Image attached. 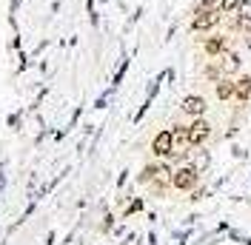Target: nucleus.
<instances>
[{
    "label": "nucleus",
    "instance_id": "1",
    "mask_svg": "<svg viewBox=\"0 0 251 245\" xmlns=\"http://www.w3.org/2000/svg\"><path fill=\"white\" fill-rule=\"evenodd\" d=\"M200 183V169L197 166H180L177 171H172V185L177 191H194Z\"/></svg>",
    "mask_w": 251,
    "mask_h": 245
},
{
    "label": "nucleus",
    "instance_id": "2",
    "mask_svg": "<svg viewBox=\"0 0 251 245\" xmlns=\"http://www.w3.org/2000/svg\"><path fill=\"white\" fill-rule=\"evenodd\" d=\"M223 23V12L220 9H211V12H203V9H194V17H191V31H211Z\"/></svg>",
    "mask_w": 251,
    "mask_h": 245
},
{
    "label": "nucleus",
    "instance_id": "3",
    "mask_svg": "<svg viewBox=\"0 0 251 245\" xmlns=\"http://www.w3.org/2000/svg\"><path fill=\"white\" fill-rule=\"evenodd\" d=\"M208 134H211V125H208V120L205 117H194V122L188 125V146H203L205 140H208Z\"/></svg>",
    "mask_w": 251,
    "mask_h": 245
},
{
    "label": "nucleus",
    "instance_id": "4",
    "mask_svg": "<svg viewBox=\"0 0 251 245\" xmlns=\"http://www.w3.org/2000/svg\"><path fill=\"white\" fill-rule=\"evenodd\" d=\"M172 151H174V137H172V131L166 128V131L154 134V140H151V154H154V157H169Z\"/></svg>",
    "mask_w": 251,
    "mask_h": 245
},
{
    "label": "nucleus",
    "instance_id": "5",
    "mask_svg": "<svg viewBox=\"0 0 251 245\" xmlns=\"http://www.w3.org/2000/svg\"><path fill=\"white\" fill-rule=\"evenodd\" d=\"M180 108L186 111L188 117H203L205 108H208V103H205V97H200V94H186L183 103H180Z\"/></svg>",
    "mask_w": 251,
    "mask_h": 245
},
{
    "label": "nucleus",
    "instance_id": "6",
    "mask_svg": "<svg viewBox=\"0 0 251 245\" xmlns=\"http://www.w3.org/2000/svg\"><path fill=\"white\" fill-rule=\"evenodd\" d=\"M203 51L208 57H220L223 51H228V37H226V34H211V37H205Z\"/></svg>",
    "mask_w": 251,
    "mask_h": 245
},
{
    "label": "nucleus",
    "instance_id": "7",
    "mask_svg": "<svg viewBox=\"0 0 251 245\" xmlns=\"http://www.w3.org/2000/svg\"><path fill=\"white\" fill-rule=\"evenodd\" d=\"M220 69H223V77H231L240 72V54L237 51H223L220 54Z\"/></svg>",
    "mask_w": 251,
    "mask_h": 245
},
{
    "label": "nucleus",
    "instance_id": "8",
    "mask_svg": "<svg viewBox=\"0 0 251 245\" xmlns=\"http://www.w3.org/2000/svg\"><path fill=\"white\" fill-rule=\"evenodd\" d=\"M234 97L240 103H249L251 100V74H243L234 80Z\"/></svg>",
    "mask_w": 251,
    "mask_h": 245
},
{
    "label": "nucleus",
    "instance_id": "9",
    "mask_svg": "<svg viewBox=\"0 0 251 245\" xmlns=\"http://www.w3.org/2000/svg\"><path fill=\"white\" fill-rule=\"evenodd\" d=\"M234 97V80L231 77H220L217 80V100H231Z\"/></svg>",
    "mask_w": 251,
    "mask_h": 245
},
{
    "label": "nucleus",
    "instance_id": "10",
    "mask_svg": "<svg viewBox=\"0 0 251 245\" xmlns=\"http://www.w3.org/2000/svg\"><path fill=\"white\" fill-rule=\"evenodd\" d=\"M172 137H174V148L177 146H188V125H174Z\"/></svg>",
    "mask_w": 251,
    "mask_h": 245
},
{
    "label": "nucleus",
    "instance_id": "11",
    "mask_svg": "<svg viewBox=\"0 0 251 245\" xmlns=\"http://www.w3.org/2000/svg\"><path fill=\"white\" fill-rule=\"evenodd\" d=\"M205 77H208V80H214V83H217L220 77H223V69H220V60H214V63H208V66H205Z\"/></svg>",
    "mask_w": 251,
    "mask_h": 245
},
{
    "label": "nucleus",
    "instance_id": "12",
    "mask_svg": "<svg viewBox=\"0 0 251 245\" xmlns=\"http://www.w3.org/2000/svg\"><path fill=\"white\" fill-rule=\"evenodd\" d=\"M240 3L243 0H220V12L223 15H234L237 9H240Z\"/></svg>",
    "mask_w": 251,
    "mask_h": 245
},
{
    "label": "nucleus",
    "instance_id": "13",
    "mask_svg": "<svg viewBox=\"0 0 251 245\" xmlns=\"http://www.w3.org/2000/svg\"><path fill=\"white\" fill-rule=\"evenodd\" d=\"M237 15H240V20H243V23H251V0H243V3H240Z\"/></svg>",
    "mask_w": 251,
    "mask_h": 245
},
{
    "label": "nucleus",
    "instance_id": "14",
    "mask_svg": "<svg viewBox=\"0 0 251 245\" xmlns=\"http://www.w3.org/2000/svg\"><path fill=\"white\" fill-rule=\"evenodd\" d=\"M154 177H157V166H146V169H143V174L137 177V180H140V183L146 185V183H151Z\"/></svg>",
    "mask_w": 251,
    "mask_h": 245
},
{
    "label": "nucleus",
    "instance_id": "15",
    "mask_svg": "<svg viewBox=\"0 0 251 245\" xmlns=\"http://www.w3.org/2000/svg\"><path fill=\"white\" fill-rule=\"evenodd\" d=\"M194 9H203V12H211V9H220V0H200Z\"/></svg>",
    "mask_w": 251,
    "mask_h": 245
},
{
    "label": "nucleus",
    "instance_id": "16",
    "mask_svg": "<svg viewBox=\"0 0 251 245\" xmlns=\"http://www.w3.org/2000/svg\"><path fill=\"white\" fill-rule=\"evenodd\" d=\"M246 46L251 49V31H249V34H246Z\"/></svg>",
    "mask_w": 251,
    "mask_h": 245
}]
</instances>
